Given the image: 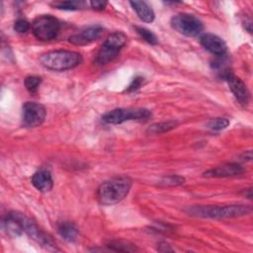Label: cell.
<instances>
[{"mask_svg": "<svg viewBox=\"0 0 253 253\" xmlns=\"http://www.w3.org/2000/svg\"><path fill=\"white\" fill-rule=\"evenodd\" d=\"M244 171L243 167L236 163H225L219 165L215 168L208 170L204 173L205 177H214V178H223V177H232L240 175Z\"/></svg>", "mask_w": 253, "mask_h": 253, "instance_id": "obj_12", "label": "cell"}, {"mask_svg": "<svg viewBox=\"0 0 253 253\" xmlns=\"http://www.w3.org/2000/svg\"><path fill=\"white\" fill-rule=\"evenodd\" d=\"M41 82L42 78L37 75H30L25 78V86L27 90L31 93H35L38 90Z\"/></svg>", "mask_w": 253, "mask_h": 253, "instance_id": "obj_21", "label": "cell"}, {"mask_svg": "<svg viewBox=\"0 0 253 253\" xmlns=\"http://www.w3.org/2000/svg\"><path fill=\"white\" fill-rule=\"evenodd\" d=\"M41 63L47 69L54 71H64L72 69L82 62L80 53L72 50H52L42 54L40 58Z\"/></svg>", "mask_w": 253, "mask_h": 253, "instance_id": "obj_3", "label": "cell"}, {"mask_svg": "<svg viewBox=\"0 0 253 253\" xmlns=\"http://www.w3.org/2000/svg\"><path fill=\"white\" fill-rule=\"evenodd\" d=\"M52 6L61 10H77L83 6L81 1H59L52 3Z\"/></svg>", "mask_w": 253, "mask_h": 253, "instance_id": "obj_18", "label": "cell"}, {"mask_svg": "<svg viewBox=\"0 0 253 253\" xmlns=\"http://www.w3.org/2000/svg\"><path fill=\"white\" fill-rule=\"evenodd\" d=\"M143 83V77L141 76H136L132 79V81L130 82V84L128 85V87L126 88V92H133V91H136L140 86L141 84Z\"/></svg>", "mask_w": 253, "mask_h": 253, "instance_id": "obj_24", "label": "cell"}, {"mask_svg": "<svg viewBox=\"0 0 253 253\" xmlns=\"http://www.w3.org/2000/svg\"><path fill=\"white\" fill-rule=\"evenodd\" d=\"M58 234L66 241L73 242L77 239L78 236V229L77 227L72 223L68 221L61 222L58 225Z\"/></svg>", "mask_w": 253, "mask_h": 253, "instance_id": "obj_15", "label": "cell"}, {"mask_svg": "<svg viewBox=\"0 0 253 253\" xmlns=\"http://www.w3.org/2000/svg\"><path fill=\"white\" fill-rule=\"evenodd\" d=\"M185 181V179L181 176H174V175H170L167 177H164L161 181H160V185L164 186V187H173V186H178L183 184Z\"/></svg>", "mask_w": 253, "mask_h": 253, "instance_id": "obj_22", "label": "cell"}, {"mask_svg": "<svg viewBox=\"0 0 253 253\" xmlns=\"http://www.w3.org/2000/svg\"><path fill=\"white\" fill-rule=\"evenodd\" d=\"M202 45L209 50L211 53L215 55H224L226 52L227 46L224 41L216 35L213 34H205L201 38Z\"/></svg>", "mask_w": 253, "mask_h": 253, "instance_id": "obj_11", "label": "cell"}, {"mask_svg": "<svg viewBox=\"0 0 253 253\" xmlns=\"http://www.w3.org/2000/svg\"><path fill=\"white\" fill-rule=\"evenodd\" d=\"M252 159V151L248 150L247 152H244L243 155L241 156V160H245V161H249Z\"/></svg>", "mask_w": 253, "mask_h": 253, "instance_id": "obj_27", "label": "cell"}, {"mask_svg": "<svg viewBox=\"0 0 253 253\" xmlns=\"http://www.w3.org/2000/svg\"><path fill=\"white\" fill-rule=\"evenodd\" d=\"M126 36L122 32H115L111 34L99 49L96 56V62L103 65L113 61L119 55V52L126 44Z\"/></svg>", "mask_w": 253, "mask_h": 253, "instance_id": "obj_4", "label": "cell"}, {"mask_svg": "<svg viewBox=\"0 0 253 253\" xmlns=\"http://www.w3.org/2000/svg\"><path fill=\"white\" fill-rule=\"evenodd\" d=\"M60 29L59 21L51 15H42L32 24L34 36L40 41H51L56 38Z\"/></svg>", "mask_w": 253, "mask_h": 253, "instance_id": "obj_5", "label": "cell"}, {"mask_svg": "<svg viewBox=\"0 0 253 253\" xmlns=\"http://www.w3.org/2000/svg\"><path fill=\"white\" fill-rule=\"evenodd\" d=\"M30 28H31L30 23L24 19H19L14 24V30L19 34H24L28 32Z\"/></svg>", "mask_w": 253, "mask_h": 253, "instance_id": "obj_23", "label": "cell"}, {"mask_svg": "<svg viewBox=\"0 0 253 253\" xmlns=\"http://www.w3.org/2000/svg\"><path fill=\"white\" fill-rule=\"evenodd\" d=\"M104 29L100 25L90 26L83 29L77 34H74L69 37V42L74 45H86L97 39H99L103 33Z\"/></svg>", "mask_w": 253, "mask_h": 253, "instance_id": "obj_9", "label": "cell"}, {"mask_svg": "<svg viewBox=\"0 0 253 253\" xmlns=\"http://www.w3.org/2000/svg\"><path fill=\"white\" fill-rule=\"evenodd\" d=\"M107 247L114 251H123V252H133L136 251L137 248L126 241L123 240H111L107 243Z\"/></svg>", "mask_w": 253, "mask_h": 253, "instance_id": "obj_17", "label": "cell"}, {"mask_svg": "<svg viewBox=\"0 0 253 253\" xmlns=\"http://www.w3.org/2000/svg\"><path fill=\"white\" fill-rule=\"evenodd\" d=\"M229 125V121L225 118H214L211 119L209 123H208V126L211 129V130H222L225 127H227Z\"/></svg>", "mask_w": 253, "mask_h": 253, "instance_id": "obj_20", "label": "cell"}, {"mask_svg": "<svg viewBox=\"0 0 253 253\" xmlns=\"http://www.w3.org/2000/svg\"><path fill=\"white\" fill-rule=\"evenodd\" d=\"M225 80L227 81L229 88L234 95L235 99L240 103V104H247L249 100V91L245 85V83L232 73H229L226 77Z\"/></svg>", "mask_w": 253, "mask_h": 253, "instance_id": "obj_10", "label": "cell"}, {"mask_svg": "<svg viewBox=\"0 0 253 253\" xmlns=\"http://www.w3.org/2000/svg\"><path fill=\"white\" fill-rule=\"evenodd\" d=\"M178 123L176 121H167V122H162V123H156L151 125L147 131L152 134H157V133H163L166 131H169L177 126Z\"/></svg>", "mask_w": 253, "mask_h": 253, "instance_id": "obj_16", "label": "cell"}, {"mask_svg": "<svg viewBox=\"0 0 253 253\" xmlns=\"http://www.w3.org/2000/svg\"><path fill=\"white\" fill-rule=\"evenodd\" d=\"M129 4L136 12L140 20L146 23H151L154 20V12L150 6L144 1H130Z\"/></svg>", "mask_w": 253, "mask_h": 253, "instance_id": "obj_14", "label": "cell"}, {"mask_svg": "<svg viewBox=\"0 0 253 253\" xmlns=\"http://www.w3.org/2000/svg\"><path fill=\"white\" fill-rule=\"evenodd\" d=\"M251 208L245 205L229 206H194L189 208L188 212L193 215L209 218H231L250 213Z\"/></svg>", "mask_w": 253, "mask_h": 253, "instance_id": "obj_2", "label": "cell"}, {"mask_svg": "<svg viewBox=\"0 0 253 253\" xmlns=\"http://www.w3.org/2000/svg\"><path fill=\"white\" fill-rule=\"evenodd\" d=\"M135 30L137 32V34L148 43L150 44H157L158 42V39L156 38V36L149 30L142 28V27H135Z\"/></svg>", "mask_w": 253, "mask_h": 253, "instance_id": "obj_19", "label": "cell"}, {"mask_svg": "<svg viewBox=\"0 0 253 253\" xmlns=\"http://www.w3.org/2000/svg\"><path fill=\"white\" fill-rule=\"evenodd\" d=\"M172 28L186 37H196L203 31V23L194 15L180 13L172 17Z\"/></svg>", "mask_w": 253, "mask_h": 253, "instance_id": "obj_7", "label": "cell"}, {"mask_svg": "<svg viewBox=\"0 0 253 253\" xmlns=\"http://www.w3.org/2000/svg\"><path fill=\"white\" fill-rule=\"evenodd\" d=\"M45 108L36 102H26L23 106V124L28 127L41 126L45 119Z\"/></svg>", "mask_w": 253, "mask_h": 253, "instance_id": "obj_8", "label": "cell"}, {"mask_svg": "<svg viewBox=\"0 0 253 253\" xmlns=\"http://www.w3.org/2000/svg\"><path fill=\"white\" fill-rule=\"evenodd\" d=\"M128 177L119 176L102 183L97 190V199L101 205L110 206L124 200L131 188Z\"/></svg>", "mask_w": 253, "mask_h": 253, "instance_id": "obj_1", "label": "cell"}, {"mask_svg": "<svg viewBox=\"0 0 253 253\" xmlns=\"http://www.w3.org/2000/svg\"><path fill=\"white\" fill-rule=\"evenodd\" d=\"M32 184L40 192H48L53 187V180L50 173L45 169L37 171L32 177Z\"/></svg>", "mask_w": 253, "mask_h": 253, "instance_id": "obj_13", "label": "cell"}, {"mask_svg": "<svg viewBox=\"0 0 253 253\" xmlns=\"http://www.w3.org/2000/svg\"><path fill=\"white\" fill-rule=\"evenodd\" d=\"M158 251L160 252H172L173 249L170 247V245H168L166 242H161L158 245Z\"/></svg>", "mask_w": 253, "mask_h": 253, "instance_id": "obj_26", "label": "cell"}, {"mask_svg": "<svg viewBox=\"0 0 253 253\" xmlns=\"http://www.w3.org/2000/svg\"><path fill=\"white\" fill-rule=\"evenodd\" d=\"M107 4L108 3L106 1H91L90 2L91 7L95 10H103L106 8Z\"/></svg>", "mask_w": 253, "mask_h": 253, "instance_id": "obj_25", "label": "cell"}, {"mask_svg": "<svg viewBox=\"0 0 253 253\" xmlns=\"http://www.w3.org/2000/svg\"><path fill=\"white\" fill-rule=\"evenodd\" d=\"M151 117V112L147 109H115L106 113L102 120L109 125H119L131 120H147Z\"/></svg>", "mask_w": 253, "mask_h": 253, "instance_id": "obj_6", "label": "cell"}]
</instances>
